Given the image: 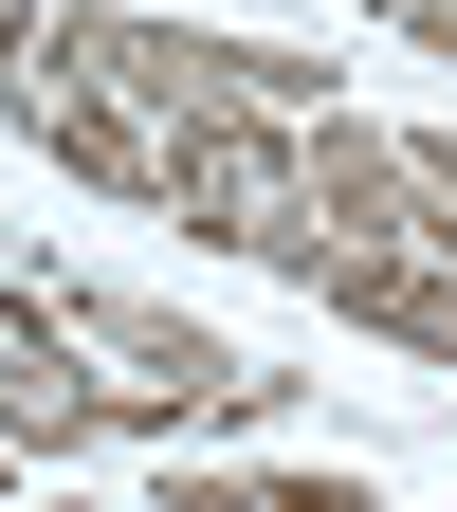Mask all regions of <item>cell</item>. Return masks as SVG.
Listing matches in <instances>:
<instances>
[{"mask_svg": "<svg viewBox=\"0 0 457 512\" xmlns=\"http://www.w3.org/2000/svg\"><path fill=\"white\" fill-rule=\"evenodd\" d=\"M37 55H55V19H37V0H0V128H37V92H55Z\"/></svg>", "mask_w": 457, "mask_h": 512, "instance_id": "5b68a950", "label": "cell"}, {"mask_svg": "<svg viewBox=\"0 0 457 512\" xmlns=\"http://www.w3.org/2000/svg\"><path fill=\"white\" fill-rule=\"evenodd\" d=\"M37 74H55V92H110V110H147V128H311V110H330V74H311V55L183 37V19H128V0H74Z\"/></svg>", "mask_w": 457, "mask_h": 512, "instance_id": "6da1fadb", "label": "cell"}, {"mask_svg": "<svg viewBox=\"0 0 457 512\" xmlns=\"http://www.w3.org/2000/svg\"><path fill=\"white\" fill-rule=\"evenodd\" d=\"M37 147L74 165V183H110V202H147V220L183 202V147H165L147 110H110V92H37Z\"/></svg>", "mask_w": 457, "mask_h": 512, "instance_id": "3957f363", "label": "cell"}, {"mask_svg": "<svg viewBox=\"0 0 457 512\" xmlns=\"http://www.w3.org/2000/svg\"><path fill=\"white\" fill-rule=\"evenodd\" d=\"M165 512H384V494H366L348 458H330V476H311V458H183Z\"/></svg>", "mask_w": 457, "mask_h": 512, "instance_id": "277c9868", "label": "cell"}, {"mask_svg": "<svg viewBox=\"0 0 457 512\" xmlns=\"http://www.w3.org/2000/svg\"><path fill=\"white\" fill-rule=\"evenodd\" d=\"M384 19H403V0H384Z\"/></svg>", "mask_w": 457, "mask_h": 512, "instance_id": "ba28073f", "label": "cell"}, {"mask_svg": "<svg viewBox=\"0 0 457 512\" xmlns=\"http://www.w3.org/2000/svg\"><path fill=\"white\" fill-rule=\"evenodd\" d=\"M403 37H421V55H439V74H457V0H403Z\"/></svg>", "mask_w": 457, "mask_h": 512, "instance_id": "8992f818", "label": "cell"}, {"mask_svg": "<svg viewBox=\"0 0 457 512\" xmlns=\"http://www.w3.org/2000/svg\"><path fill=\"white\" fill-rule=\"evenodd\" d=\"M0 512H19V476H0Z\"/></svg>", "mask_w": 457, "mask_h": 512, "instance_id": "52a82bcc", "label": "cell"}, {"mask_svg": "<svg viewBox=\"0 0 457 512\" xmlns=\"http://www.w3.org/2000/svg\"><path fill=\"white\" fill-rule=\"evenodd\" d=\"M0 439H19V458H92V439H128V384L74 366L55 275H0Z\"/></svg>", "mask_w": 457, "mask_h": 512, "instance_id": "7a4b0ae2", "label": "cell"}]
</instances>
